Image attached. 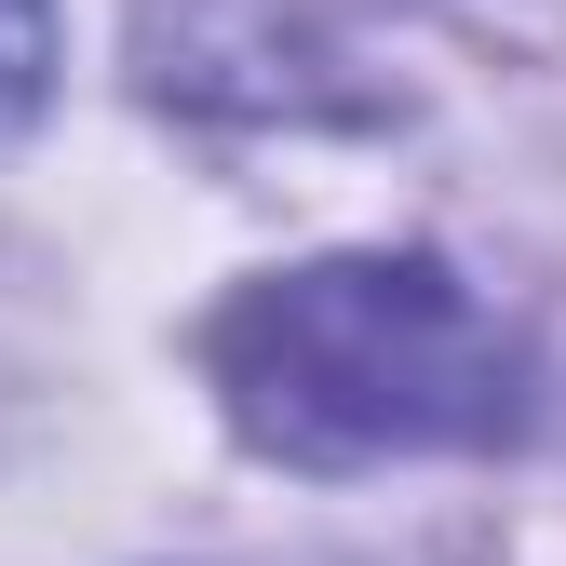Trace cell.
Returning <instances> with one entry per match:
<instances>
[{"mask_svg": "<svg viewBox=\"0 0 566 566\" xmlns=\"http://www.w3.org/2000/svg\"><path fill=\"white\" fill-rule=\"evenodd\" d=\"M230 418L297 472H378L500 446L526 418V350L446 256H311L217 311Z\"/></svg>", "mask_w": 566, "mask_h": 566, "instance_id": "obj_1", "label": "cell"}, {"mask_svg": "<svg viewBox=\"0 0 566 566\" xmlns=\"http://www.w3.org/2000/svg\"><path fill=\"white\" fill-rule=\"evenodd\" d=\"M54 95V0H0V135Z\"/></svg>", "mask_w": 566, "mask_h": 566, "instance_id": "obj_2", "label": "cell"}]
</instances>
